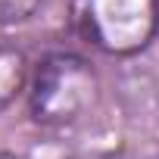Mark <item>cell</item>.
<instances>
[{"label": "cell", "mask_w": 159, "mask_h": 159, "mask_svg": "<svg viewBox=\"0 0 159 159\" xmlns=\"http://www.w3.org/2000/svg\"><path fill=\"white\" fill-rule=\"evenodd\" d=\"M0 159H19V156H13V153H0Z\"/></svg>", "instance_id": "obj_5"}, {"label": "cell", "mask_w": 159, "mask_h": 159, "mask_svg": "<svg viewBox=\"0 0 159 159\" xmlns=\"http://www.w3.org/2000/svg\"><path fill=\"white\" fill-rule=\"evenodd\" d=\"M31 62L22 47L16 44H0V109L16 103L19 94H28L31 81Z\"/></svg>", "instance_id": "obj_3"}, {"label": "cell", "mask_w": 159, "mask_h": 159, "mask_svg": "<svg viewBox=\"0 0 159 159\" xmlns=\"http://www.w3.org/2000/svg\"><path fill=\"white\" fill-rule=\"evenodd\" d=\"M44 7V0H0V28L31 19Z\"/></svg>", "instance_id": "obj_4"}, {"label": "cell", "mask_w": 159, "mask_h": 159, "mask_svg": "<svg viewBox=\"0 0 159 159\" xmlns=\"http://www.w3.org/2000/svg\"><path fill=\"white\" fill-rule=\"evenodd\" d=\"M100 94L94 66L78 53L44 56L28 81V112L44 128H66L78 122Z\"/></svg>", "instance_id": "obj_1"}, {"label": "cell", "mask_w": 159, "mask_h": 159, "mask_svg": "<svg viewBox=\"0 0 159 159\" xmlns=\"http://www.w3.org/2000/svg\"><path fill=\"white\" fill-rule=\"evenodd\" d=\"M147 159H159V153H153V156H147Z\"/></svg>", "instance_id": "obj_6"}, {"label": "cell", "mask_w": 159, "mask_h": 159, "mask_svg": "<svg viewBox=\"0 0 159 159\" xmlns=\"http://www.w3.org/2000/svg\"><path fill=\"white\" fill-rule=\"evenodd\" d=\"M75 28L106 56H134L159 31V0H75Z\"/></svg>", "instance_id": "obj_2"}]
</instances>
